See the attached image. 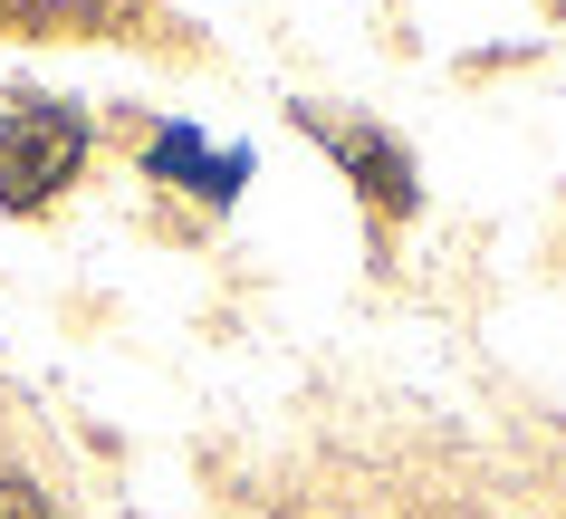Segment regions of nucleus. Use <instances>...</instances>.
<instances>
[{"mask_svg":"<svg viewBox=\"0 0 566 519\" xmlns=\"http://www.w3.org/2000/svg\"><path fill=\"white\" fill-rule=\"evenodd\" d=\"M154 174H192V184L221 203V193L240 184V154H202V135H182V125H174V135L154 145Z\"/></svg>","mask_w":566,"mask_h":519,"instance_id":"obj_2","label":"nucleus"},{"mask_svg":"<svg viewBox=\"0 0 566 519\" xmlns=\"http://www.w3.org/2000/svg\"><path fill=\"white\" fill-rule=\"evenodd\" d=\"M0 519H49L39 481H20V471H0Z\"/></svg>","mask_w":566,"mask_h":519,"instance_id":"obj_5","label":"nucleus"},{"mask_svg":"<svg viewBox=\"0 0 566 519\" xmlns=\"http://www.w3.org/2000/svg\"><path fill=\"white\" fill-rule=\"evenodd\" d=\"M336 154H346V164L365 174V193H385L394 212L413 203V174H403V154H394V145H375V135H336Z\"/></svg>","mask_w":566,"mask_h":519,"instance_id":"obj_3","label":"nucleus"},{"mask_svg":"<svg viewBox=\"0 0 566 519\" xmlns=\"http://www.w3.org/2000/svg\"><path fill=\"white\" fill-rule=\"evenodd\" d=\"M0 10H10V20H77V30H87V20H116L125 0H0Z\"/></svg>","mask_w":566,"mask_h":519,"instance_id":"obj_4","label":"nucleus"},{"mask_svg":"<svg viewBox=\"0 0 566 519\" xmlns=\"http://www.w3.org/2000/svg\"><path fill=\"white\" fill-rule=\"evenodd\" d=\"M87 164V125L67 106H0V193L30 212Z\"/></svg>","mask_w":566,"mask_h":519,"instance_id":"obj_1","label":"nucleus"}]
</instances>
